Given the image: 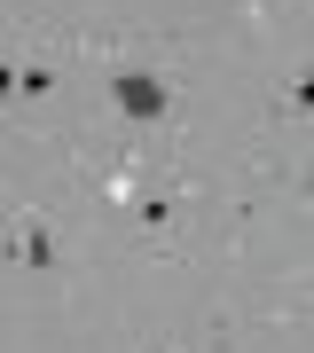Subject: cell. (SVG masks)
I'll list each match as a JSON object with an SVG mask.
<instances>
[{
  "mask_svg": "<svg viewBox=\"0 0 314 353\" xmlns=\"http://www.w3.org/2000/svg\"><path fill=\"white\" fill-rule=\"evenodd\" d=\"M118 102H126L134 118H150V110H165V87H157V79H141V71H126V79H118Z\"/></svg>",
  "mask_w": 314,
  "mask_h": 353,
  "instance_id": "1",
  "label": "cell"
},
{
  "mask_svg": "<svg viewBox=\"0 0 314 353\" xmlns=\"http://www.w3.org/2000/svg\"><path fill=\"white\" fill-rule=\"evenodd\" d=\"M0 94H8V71H0Z\"/></svg>",
  "mask_w": 314,
  "mask_h": 353,
  "instance_id": "2",
  "label": "cell"
}]
</instances>
